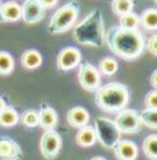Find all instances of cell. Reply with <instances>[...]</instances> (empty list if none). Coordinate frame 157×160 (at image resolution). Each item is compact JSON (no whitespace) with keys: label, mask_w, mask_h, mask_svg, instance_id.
I'll return each instance as SVG.
<instances>
[{"label":"cell","mask_w":157,"mask_h":160,"mask_svg":"<svg viewBox=\"0 0 157 160\" xmlns=\"http://www.w3.org/2000/svg\"><path fill=\"white\" fill-rule=\"evenodd\" d=\"M105 42L113 54L127 61L136 59L145 51V38L139 29L112 26L105 33Z\"/></svg>","instance_id":"cell-1"},{"label":"cell","mask_w":157,"mask_h":160,"mask_svg":"<svg viewBox=\"0 0 157 160\" xmlns=\"http://www.w3.org/2000/svg\"><path fill=\"white\" fill-rule=\"evenodd\" d=\"M73 38L81 46L101 47L105 43V26L103 18L98 8L88 12L83 21H80L73 29Z\"/></svg>","instance_id":"cell-2"},{"label":"cell","mask_w":157,"mask_h":160,"mask_svg":"<svg viewBox=\"0 0 157 160\" xmlns=\"http://www.w3.org/2000/svg\"><path fill=\"white\" fill-rule=\"evenodd\" d=\"M95 104L103 112H119L124 109L130 102V90L125 84L112 82L99 86L95 90Z\"/></svg>","instance_id":"cell-3"},{"label":"cell","mask_w":157,"mask_h":160,"mask_svg":"<svg viewBox=\"0 0 157 160\" xmlns=\"http://www.w3.org/2000/svg\"><path fill=\"white\" fill-rule=\"evenodd\" d=\"M80 11L79 2L72 0V2L66 3L58 11L54 12V15L50 19V24L47 26V32L50 35H61V33L69 31L75 22L77 21Z\"/></svg>","instance_id":"cell-4"},{"label":"cell","mask_w":157,"mask_h":160,"mask_svg":"<svg viewBox=\"0 0 157 160\" xmlns=\"http://www.w3.org/2000/svg\"><path fill=\"white\" fill-rule=\"evenodd\" d=\"M94 130L96 135V141L102 145L105 149H113V146L117 144V141L121 137V132L117 128L116 123L108 118L98 116L94 122Z\"/></svg>","instance_id":"cell-5"},{"label":"cell","mask_w":157,"mask_h":160,"mask_svg":"<svg viewBox=\"0 0 157 160\" xmlns=\"http://www.w3.org/2000/svg\"><path fill=\"white\" fill-rule=\"evenodd\" d=\"M115 123L120 130V132H124V134H136L142 128L139 112L135 111V109L124 108L121 111H119Z\"/></svg>","instance_id":"cell-6"},{"label":"cell","mask_w":157,"mask_h":160,"mask_svg":"<svg viewBox=\"0 0 157 160\" xmlns=\"http://www.w3.org/2000/svg\"><path fill=\"white\" fill-rule=\"evenodd\" d=\"M79 83L83 90L88 92H94L101 86V73L98 68L90 62H80L79 64Z\"/></svg>","instance_id":"cell-7"},{"label":"cell","mask_w":157,"mask_h":160,"mask_svg":"<svg viewBox=\"0 0 157 160\" xmlns=\"http://www.w3.org/2000/svg\"><path fill=\"white\" fill-rule=\"evenodd\" d=\"M62 148V138L54 128L44 130V134L40 138V151L47 160H54L59 155Z\"/></svg>","instance_id":"cell-8"},{"label":"cell","mask_w":157,"mask_h":160,"mask_svg":"<svg viewBox=\"0 0 157 160\" xmlns=\"http://www.w3.org/2000/svg\"><path fill=\"white\" fill-rule=\"evenodd\" d=\"M81 62V52L76 47H65L56 57V66L61 72H69Z\"/></svg>","instance_id":"cell-9"},{"label":"cell","mask_w":157,"mask_h":160,"mask_svg":"<svg viewBox=\"0 0 157 160\" xmlns=\"http://www.w3.org/2000/svg\"><path fill=\"white\" fill-rule=\"evenodd\" d=\"M44 7L39 3V0H25L21 6V19L28 25L40 22L44 17Z\"/></svg>","instance_id":"cell-10"},{"label":"cell","mask_w":157,"mask_h":160,"mask_svg":"<svg viewBox=\"0 0 157 160\" xmlns=\"http://www.w3.org/2000/svg\"><path fill=\"white\" fill-rule=\"evenodd\" d=\"M24 152L17 141L10 137H0V159L2 160H22Z\"/></svg>","instance_id":"cell-11"},{"label":"cell","mask_w":157,"mask_h":160,"mask_svg":"<svg viewBox=\"0 0 157 160\" xmlns=\"http://www.w3.org/2000/svg\"><path fill=\"white\" fill-rule=\"evenodd\" d=\"M113 153L117 160H135L138 158V146L130 139L120 138L117 144L113 146Z\"/></svg>","instance_id":"cell-12"},{"label":"cell","mask_w":157,"mask_h":160,"mask_svg":"<svg viewBox=\"0 0 157 160\" xmlns=\"http://www.w3.org/2000/svg\"><path fill=\"white\" fill-rule=\"evenodd\" d=\"M58 124V115L56 111L51 106L43 104L39 111V126L43 130H51Z\"/></svg>","instance_id":"cell-13"},{"label":"cell","mask_w":157,"mask_h":160,"mask_svg":"<svg viewBox=\"0 0 157 160\" xmlns=\"http://www.w3.org/2000/svg\"><path fill=\"white\" fill-rule=\"evenodd\" d=\"M66 120H68L69 126H72V127H75V128H80V127H83V126L88 124L90 113L86 108H83V106H75V108L69 109Z\"/></svg>","instance_id":"cell-14"},{"label":"cell","mask_w":157,"mask_h":160,"mask_svg":"<svg viewBox=\"0 0 157 160\" xmlns=\"http://www.w3.org/2000/svg\"><path fill=\"white\" fill-rule=\"evenodd\" d=\"M21 19V6L15 2L0 4V22H17Z\"/></svg>","instance_id":"cell-15"},{"label":"cell","mask_w":157,"mask_h":160,"mask_svg":"<svg viewBox=\"0 0 157 160\" xmlns=\"http://www.w3.org/2000/svg\"><path fill=\"white\" fill-rule=\"evenodd\" d=\"M96 142V135L94 126H83L76 132V144L81 148H90Z\"/></svg>","instance_id":"cell-16"},{"label":"cell","mask_w":157,"mask_h":160,"mask_svg":"<svg viewBox=\"0 0 157 160\" xmlns=\"http://www.w3.org/2000/svg\"><path fill=\"white\" fill-rule=\"evenodd\" d=\"M43 64V57L42 54L35 48L26 50L24 54L21 55V65L28 71H33V69L40 68V65Z\"/></svg>","instance_id":"cell-17"},{"label":"cell","mask_w":157,"mask_h":160,"mask_svg":"<svg viewBox=\"0 0 157 160\" xmlns=\"http://www.w3.org/2000/svg\"><path fill=\"white\" fill-rule=\"evenodd\" d=\"M139 25L145 31H156L157 29V10L148 8L139 15Z\"/></svg>","instance_id":"cell-18"},{"label":"cell","mask_w":157,"mask_h":160,"mask_svg":"<svg viewBox=\"0 0 157 160\" xmlns=\"http://www.w3.org/2000/svg\"><path fill=\"white\" fill-rule=\"evenodd\" d=\"M19 122V115L12 106H6L0 112V126L2 127H12Z\"/></svg>","instance_id":"cell-19"},{"label":"cell","mask_w":157,"mask_h":160,"mask_svg":"<svg viewBox=\"0 0 157 160\" xmlns=\"http://www.w3.org/2000/svg\"><path fill=\"white\" fill-rule=\"evenodd\" d=\"M119 69V64L115 58L112 57H105L99 61L98 64V71L103 76H113Z\"/></svg>","instance_id":"cell-20"},{"label":"cell","mask_w":157,"mask_h":160,"mask_svg":"<svg viewBox=\"0 0 157 160\" xmlns=\"http://www.w3.org/2000/svg\"><path fill=\"white\" fill-rule=\"evenodd\" d=\"M143 153L149 160H157V135L150 134L148 138L143 141L142 145Z\"/></svg>","instance_id":"cell-21"},{"label":"cell","mask_w":157,"mask_h":160,"mask_svg":"<svg viewBox=\"0 0 157 160\" xmlns=\"http://www.w3.org/2000/svg\"><path fill=\"white\" fill-rule=\"evenodd\" d=\"M15 68V62L12 55L7 51H0V75L7 76Z\"/></svg>","instance_id":"cell-22"},{"label":"cell","mask_w":157,"mask_h":160,"mask_svg":"<svg viewBox=\"0 0 157 160\" xmlns=\"http://www.w3.org/2000/svg\"><path fill=\"white\" fill-rule=\"evenodd\" d=\"M139 119H141V123L146 127L155 130L157 128V109H150L146 108L145 111H142L139 113Z\"/></svg>","instance_id":"cell-23"},{"label":"cell","mask_w":157,"mask_h":160,"mask_svg":"<svg viewBox=\"0 0 157 160\" xmlns=\"http://www.w3.org/2000/svg\"><path fill=\"white\" fill-rule=\"evenodd\" d=\"M121 28L125 29H138L139 26V15L135 14L134 11L125 12V14L120 15V25Z\"/></svg>","instance_id":"cell-24"},{"label":"cell","mask_w":157,"mask_h":160,"mask_svg":"<svg viewBox=\"0 0 157 160\" xmlns=\"http://www.w3.org/2000/svg\"><path fill=\"white\" fill-rule=\"evenodd\" d=\"M19 122L25 126V127L33 128L39 126V112L35 109H26V111L19 116Z\"/></svg>","instance_id":"cell-25"},{"label":"cell","mask_w":157,"mask_h":160,"mask_svg":"<svg viewBox=\"0 0 157 160\" xmlns=\"http://www.w3.org/2000/svg\"><path fill=\"white\" fill-rule=\"evenodd\" d=\"M132 8L134 0H112V11L119 17L132 11Z\"/></svg>","instance_id":"cell-26"},{"label":"cell","mask_w":157,"mask_h":160,"mask_svg":"<svg viewBox=\"0 0 157 160\" xmlns=\"http://www.w3.org/2000/svg\"><path fill=\"white\" fill-rule=\"evenodd\" d=\"M145 105L146 108L150 109H157V91L155 90H150L145 97Z\"/></svg>","instance_id":"cell-27"},{"label":"cell","mask_w":157,"mask_h":160,"mask_svg":"<svg viewBox=\"0 0 157 160\" xmlns=\"http://www.w3.org/2000/svg\"><path fill=\"white\" fill-rule=\"evenodd\" d=\"M145 47L148 48V51L152 55H157V35H152L148 39V42H145Z\"/></svg>","instance_id":"cell-28"},{"label":"cell","mask_w":157,"mask_h":160,"mask_svg":"<svg viewBox=\"0 0 157 160\" xmlns=\"http://www.w3.org/2000/svg\"><path fill=\"white\" fill-rule=\"evenodd\" d=\"M39 3L43 6L44 8H51L58 3V0H39Z\"/></svg>","instance_id":"cell-29"},{"label":"cell","mask_w":157,"mask_h":160,"mask_svg":"<svg viewBox=\"0 0 157 160\" xmlns=\"http://www.w3.org/2000/svg\"><path fill=\"white\" fill-rule=\"evenodd\" d=\"M150 84H152L153 88H157V71L152 72V76H150Z\"/></svg>","instance_id":"cell-30"},{"label":"cell","mask_w":157,"mask_h":160,"mask_svg":"<svg viewBox=\"0 0 157 160\" xmlns=\"http://www.w3.org/2000/svg\"><path fill=\"white\" fill-rule=\"evenodd\" d=\"M6 106H7V104H6V99L3 98V97H0V112H2Z\"/></svg>","instance_id":"cell-31"},{"label":"cell","mask_w":157,"mask_h":160,"mask_svg":"<svg viewBox=\"0 0 157 160\" xmlns=\"http://www.w3.org/2000/svg\"><path fill=\"white\" fill-rule=\"evenodd\" d=\"M91 160H106V159L102 158V156H95V158H92Z\"/></svg>","instance_id":"cell-32"},{"label":"cell","mask_w":157,"mask_h":160,"mask_svg":"<svg viewBox=\"0 0 157 160\" xmlns=\"http://www.w3.org/2000/svg\"><path fill=\"white\" fill-rule=\"evenodd\" d=\"M0 4H2V0H0Z\"/></svg>","instance_id":"cell-33"}]
</instances>
